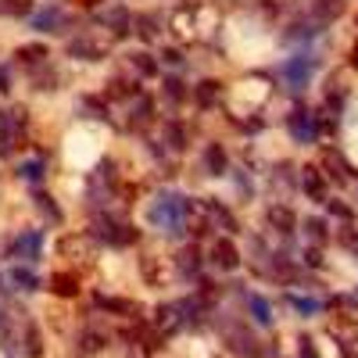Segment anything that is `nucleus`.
I'll return each mask as SVG.
<instances>
[{
    "mask_svg": "<svg viewBox=\"0 0 358 358\" xmlns=\"http://www.w3.org/2000/svg\"><path fill=\"white\" fill-rule=\"evenodd\" d=\"M90 236H97V241L111 244V248H129L136 241V229L122 219H111V215H97L94 219V233Z\"/></svg>",
    "mask_w": 358,
    "mask_h": 358,
    "instance_id": "obj_3",
    "label": "nucleus"
},
{
    "mask_svg": "<svg viewBox=\"0 0 358 358\" xmlns=\"http://www.w3.org/2000/svg\"><path fill=\"white\" fill-rule=\"evenodd\" d=\"M11 283L22 287V290H36V287H40V280H36L33 268H15V273H11Z\"/></svg>",
    "mask_w": 358,
    "mask_h": 358,
    "instance_id": "obj_32",
    "label": "nucleus"
},
{
    "mask_svg": "<svg viewBox=\"0 0 358 358\" xmlns=\"http://www.w3.org/2000/svg\"><path fill=\"white\" fill-rule=\"evenodd\" d=\"M36 201H40V208H43V215H50L54 222H62V212H57L54 197H47V194H36Z\"/></svg>",
    "mask_w": 358,
    "mask_h": 358,
    "instance_id": "obj_38",
    "label": "nucleus"
},
{
    "mask_svg": "<svg viewBox=\"0 0 358 358\" xmlns=\"http://www.w3.org/2000/svg\"><path fill=\"white\" fill-rule=\"evenodd\" d=\"M8 90H11V76H8L4 65H0V94H8Z\"/></svg>",
    "mask_w": 358,
    "mask_h": 358,
    "instance_id": "obj_43",
    "label": "nucleus"
},
{
    "mask_svg": "<svg viewBox=\"0 0 358 358\" xmlns=\"http://www.w3.org/2000/svg\"><path fill=\"white\" fill-rule=\"evenodd\" d=\"M287 133L294 136V143H315L319 140V115H312L308 108H294L287 115Z\"/></svg>",
    "mask_w": 358,
    "mask_h": 358,
    "instance_id": "obj_5",
    "label": "nucleus"
},
{
    "mask_svg": "<svg viewBox=\"0 0 358 358\" xmlns=\"http://www.w3.org/2000/svg\"><path fill=\"white\" fill-rule=\"evenodd\" d=\"M94 301H97V308L115 312V315H136V301H129V297H108V294H97Z\"/></svg>",
    "mask_w": 358,
    "mask_h": 358,
    "instance_id": "obj_23",
    "label": "nucleus"
},
{
    "mask_svg": "<svg viewBox=\"0 0 358 358\" xmlns=\"http://www.w3.org/2000/svg\"><path fill=\"white\" fill-rule=\"evenodd\" d=\"M290 305H294L297 312H305V315H312V312H319V308H322L319 301H312V297H290Z\"/></svg>",
    "mask_w": 358,
    "mask_h": 358,
    "instance_id": "obj_39",
    "label": "nucleus"
},
{
    "mask_svg": "<svg viewBox=\"0 0 358 358\" xmlns=\"http://www.w3.org/2000/svg\"><path fill=\"white\" fill-rule=\"evenodd\" d=\"M248 305H251V312H255V322H262V326L273 322V312H268V301H265L262 294H248Z\"/></svg>",
    "mask_w": 358,
    "mask_h": 358,
    "instance_id": "obj_30",
    "label": "nucleus"
},
{
    "mask_svg": "<svg viewBox=\"0 0 358 358\" xmlns=\"http://www.w3.org/2000/svg\"><path fill=\"white\" fill-rule=\"evenodd\" d=\"M22 129H25V108H8L0 115V155H11L22 143Z\"/></svg>",
    "mask_w": 358,
    "mask_h": 358,
    "instance_id": "obj_6",
    "label": "nucleus"
},
{
    "mask_svg": "<svg viewBox=\"0 0 358 358\" xmlns=\"http://www.w3.org/2000/svg\"><path fill=\"white\" fill-rule=\"evenodd\" d=\"M265 219H268V226H273L276 233H283V236H290V233H294V226H297V219H294V212H290L287 204H273Z\"/></svg>",
    "mask_w": 358,
    "mask_h": 358,
    "instance_id": "obj_17",
    "label": "nucleus"
},
{
    "mask_svg": "<svg viewBox=\"0 0 358 358\" xmlns=\"http://www.w3.org/2000/svg\"><path fill=\"white\" fill-rule=\"evenodd\" d=\"M57 251H62V255H76V258H90V255H94V236L72 233V236H65V241L57 244Z\"/></svg>",
    "mask_w": 358,
    "mask_h": 358,
    "instance_id": "obj_18",
    "label": "nucleus"
},
{
    "mask_svg": "<svg viewBox=\"0 0 358 358\" xmlns=\"http://www.w3.org/2000/svg\"><path fill=\"white\" fill-rule=\"evenodd\" d=\"M108 54H111V36L79 33L69 40V57H76V62H104Z\"/></svg>",
    "mask_w": 358,
    "mask_h": 358,
    "instance_id": "obj_2",
    "label": "nucleus"
},
{
    "mask_svg": "<svg viewBox=\"0 0 358 358\" xmlns=\"http://www.w3.org/2000/svg\"><path fill=\"white\" fill-rule=\"evenodd\" d=\"M219 97H222V83H215V79H204V83L194 86V104L197 108H215Z\"/></svg>",
    "mask_w": 358,
    "mask_h": 358,
    "instance_id": "obj_16",
    "label": "nucleus"
},
{
    "mask_svg": "<svg viewBox=\"0 0 358 358\" xmlns=\"http://www.w3.org/2000/svg\"><path fill=\"white\" fill-rule=\"evenodd\" d=\"M330 337L337 341L344 358H358V319L355 315H334L330 319Z\"/></svg>",
    "mask_w": 358,
    "mask_h": 358,
    "instance_id": "obj_4",
    "label": "nucleus"
},
{
    "mask_svg": "<svg viewBox=\"0 0 358 358\" xmlns=\"http://www.w3.org/2000/svg\"><path fill=\"white\" fill-rule=\"evenodd\" d=\"M222 341L233 355H241V358H262V341L248 330V326H226Z\"/></svg>",
    "mask_w": 358,
    "mask_h": 358,
    "instance_id": "obj_7",
    "label": "nucleus"
},
{
    "mask_svg": "<svg viewBox=\"0 0 358 358\" xmlns=\"http://www.w3.org/2000/svg\"><path fill=\"white\" fill-rule=\"evenodd\" d=\"M18 176L29 179V183H40V179H43V162H22L18 165Z\"/></svg>",
    "mask_w": 358,
    "mask_h": 358,
    "instance_id": "obj_34",
    "label": "nucleus"
},
{
    "mask_svg": "<svg viewBox=\"0 0 358 358\" xmlns=\"http://www.w3.org/2000/svg\"><path fill=\"white\" fill-rule=\"evenodd\" d=\"M312 72H315V57L312 54H297V57H290V62L280 65V76H283V83L290 90H305Z\"/></svg>",
    "mask_w": 358,
    "mask_h": 358,
    "instance_id": "obj_8",
    "label": "nucleus"
},
{
    "mask_svg": "<svg viewBox=\"0 0 358 358\" xmlns=\"http://www.w3.org/2000/svg\"><path fill=\"white\" fill-rule=\"evenodd\" d=\"M129 65H133L136 76H158V62H155L147 50H133V54H129Z\"/></svg>",
    "mask_w": 358,
    "mask_h": 358,
    "instance_id": "obj_27",
    "label": "nucleus"
},
{
    "mask_svg": "<svg viewBox=\"0 0 358 358\" xmlns=\"http://www.w3.org/2000/svg\"><path fill=\"white\" fill-rule=\"evenodd\" d=\"M15 57H18L22 65H43L50 54H47V47H43V43H29V47H18V50H15Z\"/></svg>",
    "mask_w": 358,
    "mask_h": 358,
    "instance_id": "obj_26",
    "label": "nucleus"
},
{
    "mask_svg": "<svg viewBox=\"0 0 358 358\" xmlns=\"http://www.w3.org/2000/svg\"><path fill=\"white\" fill-rule=\"evenodd\" d=\"M40 330H36V326H25V355L29 358H40Z\"/></svg>",
    "mask_w": 358,
    "mask_h": 358,
    "instance_id": "obj_35",
    "label": "nucleus"
},
{
    "mask_svg": "<svg viewBox=\"0 0 358 358\" xmlns=\"http://www.w3.org/2000/svg\"><path fill=\"white\" fill-rule=\"evenodd\" d=\"M40 244H43V236L33 229V233L18 236V241H15V248H11V255H22L25 262H36V258H40Z\"/></svg>",
    "mask_w": 358,
    "mask_h": 358,
    "instance_id": "obj_20",
    "label": "nucleus"
},
{
    "mask_svg": "<svg viewBox=\"0 0 358 358\" xmlns=\"http://www.w3.org/2000/svg\"><path fill=\"white\" fill-rule=\"evenodd\" d=\"M204 215H208V226H222L226 233H233V229H236L233 212H229L226 204H219L215 197H208V201H204Z\"/></svg>",
    "mask_w": 358,
    "mask_h": 358,
    "instance_id": "obj_13",
    "label": "nucleus"
},
{
    "mask_svg": "<svg viewBox=\"0 0 358 358\" xmlns=\"http://www.w3.org/2000/svg\"><path fill=\"white\" fill-rule=\"evenodd\" d=\"M208 262H212L219 273H233V268H241V251H236V244L229 236H219L212 244V251H208Z\"/></svg>",
    "mask_w": 358,
    "mask_h": 358,
    "instance_id": "obj_11",
    "label": "nucleus"
},
{
    "mask_svg": "<svg viewBox=\"0 0 358 358\" xmlns=\"http://www.w3.org/2000/svg\"><path fill=\"white\" fill-rule=\"evenodd\" d=\"M204 169H208V176H226L229 158H226V151H222V143H208V151H204Z\"/></svg>",
    "mask_w": 358,
    "mask_h": 358,
    "instance_id": "obj_21",
    "label": "nucleus"
},
{
    "mask_svg": "<svg viewBox=\"0 0 358 358\" xmlns=\"http://www.w3.org/2000/svg\"><path fill=\"white\" fill-rule=\"evenodd\" d=\"M97 4H101V0H79V8H86V11H90V8H97Z\"/></svg>",
    "mask_w": 358,
    "mask_h": 358,
    "instance_id": "obj_44",
    "label": "nucleus"
},
{
    "mask_svg": "<svg viewBox=\"0 0 358 358\" xmlns=\"http://www.w3.org/2000/svg\"><path fill=\"white\" fill-rule=\"evenodd\" d=\"M147 219H151L162 233H179V229L187 226V197H179V194H162V197H155Z\"/></svg>",
    "mask_w": 358,
    "mask_h": 358,
    "instance_id": "obj_1",
    "label": "nucleus"
},
{
    "mask_svg": "<svg viewBox=\"0 0 358 358\" xmlns=\"http://www.w3.org/2000/svg\"><path fill=\"white\" fill-rule=\"evenodd\" d=\"M201 265H204V258H201L197 244H190V248H183V251L176 255V268H179V276H183V280L197 276V273H201Z\"/></svg>",
    "mask_w": 358,
    "mask_h": 358,
    "instance_id": "obj_14",
    "label": "nucleus"
},
{
    "mask_svg": "<svg viewBox=\"0 0 358 358\" xmlns=\"http://www.w3.org/2000/svg\"><path fill=\"white\" fill-rule=\"evenodd\" d=\"M151 115H155V104L140 94V97H136V104L129 108V122H133V126H143V122H151Z\"/></svg>",
    "mask_w": 358,
    "mask_h": 358,
    "instance_id": "obj_28",
    "label": "nucleus"
},
{
    "mask_svg": "<svg viewBox=\"0 0 358 358\" xmlns=\"http://www.w3.org/2000/svg\"><path fill=\"white\" fill-rule=\"evenodd\" d=\"M326 204H330L334 215H341L344 222H351V208H348V204H341V201H326Z\"/></svg>",
    "mask_w": 358,
    "mask_h": 358,
    "instance_id": "obj_42",
    "label": "nucleus"
},
{
    "mask_svg": "<svg viewBox=\"0 0 358 358\" xmlns=\"http://www.w3.org/2000/svg\"><path fill=\"white\" fill-rule=\"evenodd\" d=\"M341 244H344V248H351V251L358 255V233H355L351 226H344V229H341Z\"/></svg>",
    "mask_w": 358,
    "mask_h": 358,
    "instance_id": "obj_40",
    "label": "nucleus"
},
{
    "mask_svg": "<svg viewBox=\"0 0 358 358\" xmlns=\"http://www.w3.org/2000/svg\"><path fill=\"white\" fill-rule=\"evenodd\" d=\"M140 265H143V276H147V283H155V287H162V283H165V273H158V258H155V255H147Z\"/></svg>",
    "mask_w": 358,
    "mask_h": 358,
    "instance_id": "obj_33",
    "label": "nucleus"
},
{
    "mask_svg": "<svg viewBox=\"0 0 358 358\" xmlns=\"http://www.w3.org/2000/svg\"><path fill=\"white\" fill-rule=\"evenodd\" d=\"M322 169L330 172V179H337V183H344V179L351 176L348 158H344L341 151H334V147H326V151H322Z\"/></svg>",
    "mask_w": 358,
    "mask_h": 358,
    "instance_id": "obj_15",
    "label": "nucleus"
},
{
    "mask_svg": "<svg viewBox=\"0 0 358 358\" xmlns=\"http://www.w3.org/2000/svg\"><path fill=\"white\" fill-rule=\"evenodd\" d=\"M351 65L358 69V43H355V50H351Z\"/></svg>",
    "mask_w": 358,
    "mask_h": 358,
    "instance_id": "obj_45",
    "label": "nucleus"
},
{
    "mask_svg": "<svg viewBox=\"0 0 358 358\" xmlns=\"http://www.w3.org/2000/svg\"><path fill=\"white\" fill-rule=\"evenodd\" d=\"M69 25H72V18H69V11L62 4H50V8L33 15V29H36V33H65Z\"/></svg>",
    "mask_w": 358,
    "mask_h": 358,
    "instance_id": "obj_10",
    "label": "nucleus"
},
{
    "mask_svg": "<svg viewBox=\"0 0 358 358\" xmlns=\"http://www.w3.org/2000/svg\"><path fill=\"white\" fill-rule=\"evenodd\" d=\"M162 62L172 65V69H179V65H183V54H179L176 47H169V50H162Z\"/></svg>",
    "mask_w": 358,
    "mask_h": 358,
    "instance_id": "obj_41",
    "label": "nucleus"
},
{
    "mask_svg": "<svg viewBox=\"0 0 358 358\" xmlns=\"http://www.w3.org/2000/svg\"><path fill=\"white\" fill-rule=\"evenodd\" d=\"M133 29L140 33V40H155L158 36V15H136Z\"/></svg>",
    "mask_w": 358,
    "mask_h": 358,
    "instance_id": "obj_29",
    "label": "nucleus"
},
{
    "mask_svg": "<svg viewBox=\"0 0 358 358\" xmlns=\"http://www.w3.org/2000/svg\"><path fill=\"white\" fill-rule=\"evenodd\" d=\"M104 97L108 101H129V97H140V83H129V79H111L108 90H104Z\"/></svg>",
    "mask_w": 358,
    "mask_h": 358,
    "instance_id": "obj_22",
    "label": "nucleus"
},
{
    "mask_svg": "<svg viewBox=\"0 0 358 358\" xmlns=\"http://www.w3.org/2000/svg\"><path fill=\"white\" fill-rule=\"evenodd\" d=\"M162 94H165L169 101H183L187 90H183V83H179V79H165V83H162Z\"/></svg>",
    "mask_w": 358,
    "mask_h": 358,
    "instance_id": "obj_36",
    "label": "nucleus"
},
{
    "mask_svg": "<svg viewBox=\"0 0 358 358\" xmlns=\"http://www.w3.org/2000/svg\"><path fill=\"white\" fill-rule=\"evenodd\" d=\"M104 344H108V334L104 330H83L79 334V355H97Z\"/></svg>",
    "mask_w": 358,
    "mask_h": 358,
    "instance_id": "obj_25",
    "label": "nucleus"
},
{
    "mask_svg": "<svg viewBox=\"0 0 358 358\" xmlns=\"http://www.w3.org/2000/svg\"><path fill=\"white\" fill-rule=\"evenodd\" d=\"M305 233H308V241L322 244V241H326V222H322V219H308V222H305Z\"/></svg>",
    "mask_w": 358,
    "mask_h": 358,
    "instance_id": "obj_37",
    "label": "nucleus"
},
{
    "mask_svg": "<svg viewBox=\"0 0 358 358\" xmlns=\"http://www.w3.org/2000/svg\"><path fill=\"white\" fill-rule=\"evenodd\" d=\"M97 22L111 29V36H129V33H133V15H129L126 8H111V11H104Z\"/></svg>",
    "mask_w": 358,
    "mask_h": 358,
    "instance_id": "obj_12",
    "label": "nucleus"
},
{
    "mask_svg": "<svg viewBox=\"0 0 358 358\" xmlns=\"http://www.w3.org/2000/svg\"><path fill=\"white\" fill-rule=\"evenodd\" d=\"M301 187H305V194H308L312 201H326V179L319 176L315 165L301 169Z\"/></svg>",
    "mask_w": 358,
    "mask_h": 358,
    "instance_id": "obj_19",
    "label": "nucleus"
},
{
    "mask_svg": "<svg viewBox=\"0 0 358 358\" xmlns=\"http://www.w3.org/2000/svg\"><path fill=\"white\" fill-rule=\"evenodd\" d=\"M50 290L57 297H76L79 294V273H54L50 276Z\"/></svg>",
    "mask_w": 358,
    "mask_h": 358,
    "instance_id": "obj_24",
    "label": "nucleus"
},
{
    "mask_svg": "<svg viewBox=\"0 0 358 358\" xmlns=\"http://www.w3.org/2000/svg\"><path fill=\"white\" fill-rule=\"evenodd\" d=\"M344 11H348V0H312V4H308V22L322 33V29L334 25Z\"/></svg>",
    "mask_w": 358,
    "mask_h": 358,
    "instance_id": "obj_9",
    "label": "nucleus"
},
{
    "mask_svg": "<svg viewBox=\"0 0 358 358\" xmlns=\"http://www.w3.org/2000/svg\"><path fill=\"white\" fill-rule=\"evenodd\" d=\"M165 140H169V147H172V151H183V147H187V129L169 118V122H165Z\"/></svg>",
    "mask_w": 358,
    "mask_h": 358,
    "instance_id": "obj_31",
    "label": "nucleus"
}]
</instances>
